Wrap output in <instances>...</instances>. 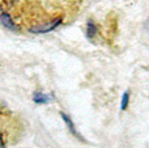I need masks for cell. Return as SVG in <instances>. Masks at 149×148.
<instances>
[{
	"instance_id": "cell-2",
	"label": "cell",
	"mask_w": 149,
	"mask_h": 148,
	"mask_svg": "<svg viewBox=\"0 0 149 148\" xmlns=\"http://www.w3.org/2000/svg\"><path fill=\"white\" fill-rule=\"evenodd\" d=\"M34 101H36L37 104H45V102L49 101V98L42 93H36V96H34Z\"/></svg>"
},
{
	"instance_id": "cell-1",
	"label": "cell",
	"mask_w": 149,
	"mask_h": 148,
	"mask_svg": "<svg viewBox=\"0 0 149 148\" xmlns=\"http://www.w3.org/2000/svg\"><path fill=\"white\" fill-rule=\"evenodd\" d=\"M18 125L13 114L0 109V148H7L9 143L16 140Z\"/></svg>"
},
{
	"instance_id": "cell-3",
	"label": "cell",
	"mask_w": 149,
	"mask_h": 148,
	"mask_svg": "<svg viewBox=\"0 0 149 148\" xmlns=\"http://www.w3.org/2000/svg\"><path fill=\"white\" fill-rule=\"evenodd\" d=\"M128 102H130V93L126 92L122 97V110H126L127 106H128Z\"/></svg>"
}]
</instances>
